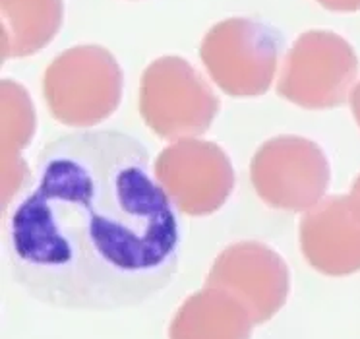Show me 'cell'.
I'll list each match as a JSON object with an SVG mask.
<instances>
[{"label":"cell","mask_w":360,"mask_h":339,"mask_svg":"<svg viewBox=\"0 0 360 339\" xmlns=\"http://www.w3.org/2000/svg\"><path fill=\"white\" fill-rule=\"evenodd\" d=\"M179 254V219L148 148L120 130L49 142L8 221L14 281L55 308L138 307L171 283Z\"/></svg>","instance_id":"obj_1"},{"label":"cell","mask_w":360,"mask_h":339,"mask_svg":"<svg viewBox=\"0 0 360 339\" xmlns=\"http://www.w3.org/2000/svg\"><path fill=\"white\" fill-rule=\"evenodd\" d=\"M43 94L58 122L94 127L117 110L122 95V70L107 49L72 47L47 68Z\"/></svg>","instance_id":"obj_2"},{"label":"cell","mask_w":360,"mask_h":339,"mask_svg":"<svg viewBox=\"0 0 360 339\" xmlns=\"http://www.w3.org/2000/svg\"><path fill=\"white\" fill-rule=\"evenodd\" d=\"M281 33L250 18H229L205 33L200 56L212 79L233 97L266 94L274 82Z\"/></svg>","instance_id":"obj_3"},{"label":"cell","mask_w":360,"mask_h":339,"mask_svg":"<svg viewBox=\"0 0 360 339\" xmlns=\"http://www.w3.org/2000/svg\"><path fill=\"white\" fill-rule=\"evenodd\" d=\"M219 101L200 74L180 56L149 64L140 87V113L159 138L198 136L212 127Z\"/></svg>","instance_id":"obj_4"},{"label":"cell","mask_w":360,"mask_h":339,"mask_svg":"<svg viewBox=\"0 0 360 339\" xmlns=\"http://www.w3.org/2000/svg\"><path fill=\"white\" fill-rule=\"evenodd\" d=\"M356 74L354 49L337 33L314 30L287 53L277 91L304 109H331L347 99Z\"/></svg>","instance_id":"obj_5"},{"label":"cell","mask_w":360,"mask_h":339,"mask_svg":"<svg viewBox=\"0 0 360 339\" xmlns=\"http://www.w3.org/2000/svg\"><path fill=\"white\" fill-rule=\"evenodd\" d=\"M250 177L258 196L267 205L302 212L323 198L331 171L318 143L298 136H279L256 151Z\"/></svg>","instance_id":"obj_6"},{"label":"cell","mask_w":360,"mask_h":339,"mask_svg":"<svg viewBox=\"0 0 360 339\" xmlns=\"http://www.w3.org/2000/svg\"><path fill=\"white\" fill-rule=\"evenodd\" d=\"M157 182L182 213L217 212L235 186V171L217 143L180 140L165 148L155 163Z\"/></svg>","instance_id":"obj_7"},{"label":"cell","mask_w":360,"mask_h":339,"mask_svg":"<svg viewBox=\"0 0 360 339\" xmlns=\"http://www.w3.org/2000/svg\"><path fill=\"white\" fill-rule=\"evenodd\" d=\"M207 285L233 295L250 312L254 324H262L287 299L289 271L285 262L267 246L238 243L219 254Z\"/></svg>","instance_id":"obj_8"},{"label":"cell","mask_w":360,"mask_h":339,"mask_svg":"<svg viewBox=\"0 0 360 339\" xmlns=\"http://www.w3.org/2000/svg\"><path fill=\"white\" fill-rule=\"evenodd\" d=\"M300 241L306 260L326 276H351L360 269V215L349 196L328 198L306 213Z\"/></svg>","instance_id":"obj_9"},{"label":"cell","mask_w":360,"mask_h":339,"mask_svg":"<svg viewBox=\"0 0 360 339\" xmlns=\"http://www.w3.org/2000/svg\"><path fill=\"white\" fill-rule=\"evenodd\" d=\"M250 312L223 289L210 287L190 297L171 324V339H248Z\"/></svg>","instance_id":"obj_10"},{"label":"cell","mask_w":360,"mask_h":339,"mask_svg":"<svg viewBox=\"0 0 360 339\" xmlns=\"http://www.w3.org/2000/svg\"><path fill=\"white\" fill-rule=\"evenodd\" d=\"M0 6L4 60L45 49L63 25V0H0Z\"/></svg>","instance_id":"obj_11"},{"label":"cell","mask_w":360,"mask_h":339,"mask_svg":"<svg viewBox=\"0 0 360 339\" xmlns=\"http://www.w3.org/2000/svg\"><path fill=\"white\" fill-rule=\"evenodd\" d=\"M2 204H8L27 179L22 150L32 140L35 113L30 95L12 79L2 82Z\"/></svg>","instance_id":"obj_12"},{"label":"cell","mask_w":360,"mask_h":339,"mask_svg":"<svg viewBox=\"0 0 360 339\" xmlns=\"http://www.w3.org/2000/svg\"><path fill=\"white\" fill-rule=\"evenodd\" d=\"M323 8L331 12H359L360 0H318Z\"/></svg>","instance_id":"obj_13"},{"label":"cell","mask_w":360,"mask_h":339,"mask_svg":"<svg viewBox=\"0 0 360 339\" xmlns=\"http://www.w3.org/2000/svg\"><path fill=\"white\" fill-rule=\"evenodd\" d=\"M351 109H352V115H354V120H356V124L360 127V84L352 89Z\"/></svg>","instance_id":"obj_14"},{"label":"cell","mask_w":360,"mask_h":339,"mask_svg":"<svg viewBox=\"0 0 360 339\" xmlns=\"http://www.w3.org/2000/svg\"><path fill=\"white\" fill-rule=\"evenodd\" d=\"M349 200H351L354 212L360 215V177L356 179V181H354V184H352V190H351V194H349Z\"/></svg>","instance_id":"obj_15"}]
</instances>
